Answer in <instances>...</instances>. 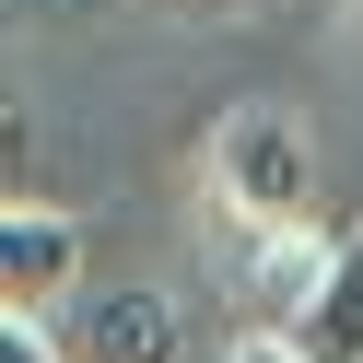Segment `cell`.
I'll use <instances>...</instances> for the list:
<instances>
[{"label": "cell", "instance_id": "7a4b0ae2", "mask_svg": "<svg viewBox=\"0 0 363 363\" xmlns=\"http://www.w3.org/2000/svg\"><path fill=\"white\" fill-rule=\"evenodd\" d=\"M48 352L59 363H188V316L152 281H82L48 316Z\"/></svg>", "mask_w": 363, "mask_h": 363}, {"label": "cell", "instance_id": "5b68a950", "mask_svg": "<svg viewBox=\"0 0 363 363\" xmlns=\"http://www.w3.org/2000/svg\"><path fill=\"white\" fill-rule=\"evenodd\" d=\"M293 363H363V223L328 246V269H316V293H305V316H293Z\"/></svg>", "mask_w": 363, "mask_h": 363}, {"label": "cell", "instance_id": "8992f818", "mask_svg": "<svg viewBox=\"0 0 363 363\" xmlns=\"http://www.w3.org/2000/svg\"><path fill=\"white\" fill-rule=\"evenodd\" d=\"M0 363H59V352H48V328H24V316H0Z\"/></svg>", "mask_w": 363, "mask_h": 363}, {"label": "cell", "instance_id": "52a82bcc", "mask_svg": "<svg viewBox=\"0 0 363 363\" xmlns=\"http://www.w3.org/2000/svg\"><path fill=\"white\" fill-rule=\"evenodd\" d=\"M223 363H293V340H281V328H246V340H235Z\"/></svg>", "mask_w": 363, "mask_h": 363}, {"label": "cell", "instance_id": "6da1fadb", "mask_svg": "<svg viewBox=\"0 0 363 363\" xmlns=\"http://www.w3.org/2000/svg\"><path fill=\"white\" fill-rule=\"evenodd\" d=\"M199 188H211L223 235H293L316 223V141L281 94H246L211 118V152H199Z\"/></svg>", "mask_w": 363, "mask_h": 363}, {"label": "cell", "instance_id": "3957f363", "mask_svg": "<svg viewBox=\"0 0 363 363\" xmlns=\"http://www.w3.org/2000/svg\"><path fill=\"white\" fill-rule=\"evenodd\" d=\"M71 293H82V223L48 199H0V316L48 328Z\"/></svg>", "mask_w": 363, "mask_h": 363}, {"label": "cell", "instance_id": "277c9868", "mask_svg": "<svg viewBox=\"0 0 363 363\" xmlns=\"http://www.w3.org/2000/svg\"><path fill=\"white\" fill-rule=\"evenodd\" d=\"M223 246H235V281H246V316H258V328H293L340 235H328V223H293V235H223Z\"/></svg>", "mask_w": 363, "mask_h": 363}]
</instances>
